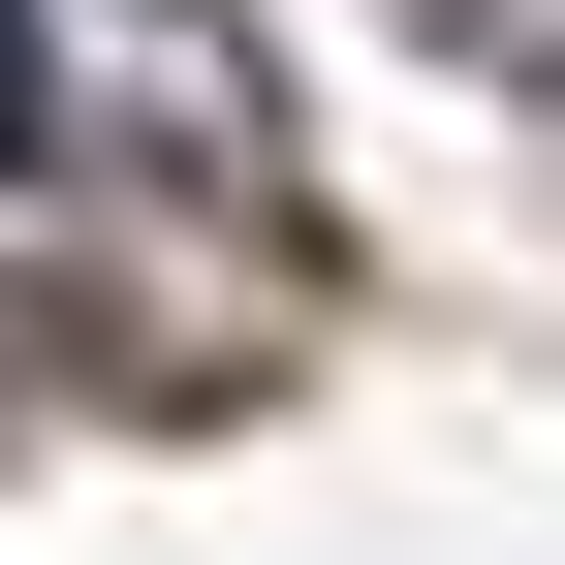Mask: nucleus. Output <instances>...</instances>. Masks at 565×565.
<instances>
[{"mask_svg":"<svg viewBox=\"0 0 565 565\" xmlns=\"http://www.w3.org/2000/svg\"><path fill=\"white\" fill-rule=\"evenodd\" d=\"M0 158H63V63H32V0H0Z\"/></svg>","mask_w":565,"mask_h":565,"instance_id":"nucleus-1","label":"nucleus"}]
</instances>
